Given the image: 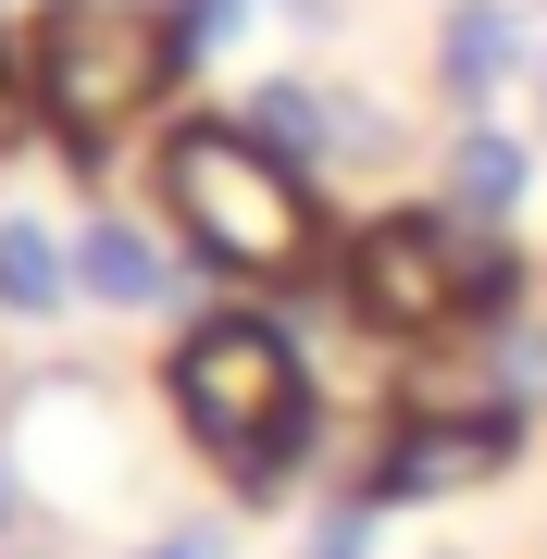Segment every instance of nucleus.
<instances>
[{
    "label": "nucleus",
    "instance_id": "nucleus-1",
    "mask_svg": "<svg viewBox=\"0 0 547 559\" xmlns=\"http://www.w3.org/2000/svg\"><path fill=\"white\" fill-rule=\"evenodd\" d=\"M163 399H175V436L200 448L249 510H274L286 485L324 460V385L299 373L286 323H262V311H200L163 348Z\"/></svg>",
    "mask_w": 547,
    "mask_h": 559
},
{
    "label": "nucleus",
    "instance_id": "nucleus-2",
    "mask_svg": "<svg viewBox=\"0 0 547 559\" xmlns=\"http://www.w3.org/2000/svg\"><path fill=\"white\" fill-rule=\"evenodd\" d=\"M336 299H348V323H373L399 348H448V336H486V323L523 311V249H510V224H473L448 200H424V212L385 200L348 224Z\"/></svg>",
    "mask_w": 547,
    "mask_h": 559
},
{
    "label": "nucleus",
    "instance_id": "nucleus-3",
    "mask_svg": "<svg viewBox=\"0 0 547 559\" xmlns=\"http://www.w3.org/2000/svg\"><path fill=\"white\" fill-rule=\"evenodd\" d=\"M150 175H163V212H175L187 274L286 286V274L324 261V187H311L299 162H274L237 112H224V124H175Z\"/></svg>",
    "mask_w": 547,
    "mask_h": 559
},
{
    "label": "nucleus",
    "instance_id": "nucleus-4",
    "mask_svg": "<svg viewBox=\"0 0 547 559\" xmlns=\"http://www.w3.org/2000/svg\"><path fill=\"white\" fill-rule=\"evenodd\" d=\"M175 75H187V50H175L163 0H38L25 13V87H38V124L75 162H100Z\"/></svg>",
    "mask_w": 547,
    "mask_h": 559
},
{
    "label": "nucleus",
    "instance_id": "nucleus-5",
    "mask_svg": "<svg viewBox=\"0 0 547 559\" xmlns=\"http://www.w3.org/2000/svg\"><path fill=\"white\" fill-rule=\"evenodd\" d=\"M510 460H523V411H385V436H373V460L348 485L373 510H424V498L498 485Z\"/></svg>",
    "mask_w": 547,
    "mask_h": 559
},
{
    "label": "nucleus",
    "instance_id": "nucleus-6",
    "mask_svg": "<svg viewBox=\"0 0 547 559\" xmlns=\"http://www.w3.org/2000/svg\"><path fill=\"white\" fill-rule=\"evenodd\" d=\"M237 124L274 162H299L311 187L324 175H385V162H399V112H385L373 87H324V75H262L237 100Z\"/></svg>",
    "mask_w": 547,
    "mask_h": 559
},
{
    "label": "nucleus",
    "instance_id": "nucleus-7",
    "mask_svg": "<svg viewBox=\"0 0 547 559\" xmlns=\"http://www.w3.org/2000/svg\"><path fill=\"white\" fill-rule=\"evenodd\" d=\"M436 87L461 112H486L498 87H523V0H448L436 13Z\"/></svg>",
    "mask_w": 547,
    "mask_h": 559
},
{
    "label": "nucleus",
    "instance_id": "nucleus-8",
    "mask_svg": "<svg viewBox=\"0 0 547 559\" xmlns=\"http://www.w3.org/2000/svg\"><path fill=\"white\" fill-rule=\"evenodd\" d=\"M75 299H100V311H163V299H175V249L150 237L138 212H87V224H75Z\"/></svg>",
    "mask_w": 547,
    "mask_h": 559
},
{
    "label": "nucleus",
    "instance_id": "nucleus-9",
    "mask_svg": "<svg viewBox=\"0 0 547 559\" xmlns=\"http://www.w3.org/2000/svg\"><path fill=\"white\" fill-rule=\"evenodd\" d=\"M436 200L473 212V224H510V212L535 200V138H510V124L473 112L461 138H448V162H436Z\"/></svg>",
    "mask_w": 547,
    "mask_h": 559
},
{
    "label": "nucleus",
    "instance_id": "nucleus-10",
    "mask_svg": "<svg viewBox=\"0 0 547 559\" xmlns=\"http://www.w3.org/2000/svg\"><path fill=\"white\" fill-rule=\"evenodd\" d=\"M62 299H75V249L38 212H0V323H62Z\"/></svg>",
    "mask_w": 547,
    "mask_h": 559
},
{
    "label": "nucleus",
    "instance_id": "nucleus-11",
    "mask_svg": "<svg viewBox=\"0 0 547 559\" xmlns=\"http://www.w3.org/2000/svg\"><path fill=\"white\" fill-rule=\"evenodd\" d=\"M373 498H361V485H336V498L324 510H311V535H299V559H373Z\"/></svg>",
    "mask_w": 547,
    "mask_h": 559
},
{
    "label": "nucleus",
    "instance_id": "nucleus-12",
    "mask_svg": "<svg viewBox=\"0 0 547 559\" xmlns=\"http://www.w3.org/2000/svg\"><path fill=\"white\" fill-rule=\"evenodd\" d=\"M163 25H175L187 62H224V50L249 38V0H163Z\"/></svg>",
    "mask_w": 547,
    "mask_h": 559
},
{
    "label": "nucleus",
    "instance_id": "nucleus-13",
    "mask_svg": "<svg viewBox=\"0 0 547 559\" xmlns=\"http://www.w3.org/2000/svg\"><path fill=\"white\" fill-rule=\"evenodd\" d=\"M124 559H237V535H224L212 510H187L175 535H150V547H124Z\"/></svg>",
    "mask_w": 547,
    "mask_h": 559
},
{
    "label": "nucleus",
    "instance_id": "nucleus-14",
    "mask_svg": "<svg viewBox=\"0 0 547 559\" xmlns=\"http://www.w3.org/2000/svg\"><path fill=\"white\" fill-rule=\"evenodd\" d=\"M25 138H38V87H25L13 50H0V162H25Z\"/></svg>",
    "mask_w": 547,
    "mask_h": 559
},
{
    "label": "nucleus",
    "instance_id": "nucleus-15",
    "mask_svg": "<svg viewBox=\"0 0 547 559\" xmlns=\"http://www.w3.org/2000/svg\"><path fill=\"white\" fill-rule=\"evenodd\" d=\"M523 100H535V138H547V0H523Z\"/></svg>",
    "mask_w": 547,
    "mask_h": 559
},
{
    "label": "nucleus",
    "instance_id": "nucleus-16",
    "mask_svg": "<svg viewBox=\"0 0 547 559\" xmlns=\"http://www.w3.org/2000/svg\"><path fill=\"white\" fill-rule=\"evenodd\" d=\"M274 13H286V25H311V38H324V25H336V0H274Z\"/></svg>",
    "mask_w": 547,
    "mask_h": 559
},
{
    "label": "nucleus",
    "instance_id": "nucleus-17",
    "mask_svg": "<svg viewBox=\"0 0 547 559\" xmlns=\"http://www.w3.org/2000/svg\"><path fill=\"white\" fill-rule=\"evenodd\" d=\"M13 522H25V473L0 460V535H13Z\"/></svg>",
    "mask_w": 547,
    "mask_h": 559
},
{
    "label": "nucleus",
    "instance_id": "nucleus-18",
    "mask_svg": "<svg viewBox=\"0 0 547 559\" xmlns=\"http://www.w3.org/2000/svg\"><path fill=\"white\" fill-rule=\"evenodd\" d=\"M424 559H473V547H424Z\"/></svg>",
    "mask_w": 547,
    "mask_h": 559
}]
</instances>
